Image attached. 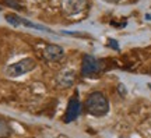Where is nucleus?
<instances>
[{
  "label": "nucleus",
  "mask_w": 151,
  "mask_h": 138,
  "mask_svg": "<svg viewBox=\"0 0 151 138\" xmlns=\"http://www.w3.org/2000/svg\"><path fill=\"white\" fill-rule=\"evenodd\" d=\"M11 135V126L0 117V138H9Z\"/></svg>",
  "instance_id": "nucleus-8"
},
{
  "label": "nucleus",
  "mask_w": 151,
  "mask_h": 138,
  "mask_svg": "<svg viewBox=\"0 0 151 138\" xmlns=\"http://www.w3.org/2000/svg\"><path fill=\"white\" fill-rule=\"evenodd\" d=\"M86 0H63V9L67 14H78L86 9Z\"/></svg>",
  "instance_id": "nucleus-5"
},
{
  "label": "nucleus",
  "mask_w": 151,
  "mask_h": 138,
  "mask_svg": "<svg viewBox=\"0 0 151 138\" xmlns=\"http://www.w3.org/2000/svg\"><path fill=\"white\" fill-rule=\"evenodd\" d=\"M6 21L9 22L10 25L13 27H18L20 25V16H17V14H6Z\"/></svg>",
  "instance_id": "nucleus-9"
},
{
  "label": "nucleus",
  "mask_w": 151,
  "mask_h": 138,
  "mask_svg": "<svg viewBox=\"0 0 151 138\" xmlns=\"http://www.w3.org/2000/svg\"><path fill=\"white\" fill-rule=\"evenodd\" d=\"M74 80H76V74L71 70H67V71L62 73L58 77V85H59L60 88H69V87L73 85Z\"/></svg>",
  "instance_id": "nucleus-7"
},
{
  "label": "nucleus",
  "mask_w": 151,
  "mask_h": 138,
  "mask_svg": "<svg viewBox=\"0 0 151 138\" xmlns=\"http://www.w3.org/2000/svg\"><path fill=\"white\" fill-rule=\"evenodd\" d=\"M4 3L7 6H10L13 9H21V6L18 3V0H4Z\"/></svg>",
  "instance_id": "nucleus-10"
},
{
  "label": "nucleus",
  "mask_w": 151,
  "mask_h": 138,
  "mask_svg": "<svg viewBox=\"0 0 151 138\" xmlns=\"http://www.w3.org/2000/svg\"><path fill=\"white\" fill-rule=\"evenodd\" d=\"M109 43H111V45L113 46V49H119V45L115 42V41H109Z\"/></svg>",
  "instance_id": "nucleus-11"
},
{
  "label": "nucleus",
  "mask_w": 151,
  "mask_h": 138,
  "mask_svg": "<svg viewBox=\"0 0 151 138\" xmlns=\"http://www.w3.org/2000/svg\"><path fill=\"white\" fill-rule=\"evenodd\" d=\"M105 1H108V3H119V1H122V0H105Z\"/></svg>",
  "instance_id": "nucleus-12"
},
{
  "label": "nucleus",
  "mask_w": 151,
  "mask_h": 138,
  "mask_svg": "<svg viewBox=\"0 0 151 138\" xmlns=\"http://www.w3.org/2000/svg\"><path fill=\"white\" fill-rule=\"evenodd\" d=\"M84 110L94 117H104L109 113V101L102 92L95 91L86 98Z\"/></svg>",
  "instance_id": "nucleus-1"
},
{
  "label": "nucleus",
  "mask_w": 151,
  "mask_h": 138,
  "mask_svg": "<svg viewBox=\"0 0 151 138\" xmlns=\"http://www.w3.org/2000/svg\"><path fill=\"white\" fill-rule=\"evenodd\" d=\"M80 113V102L77 99V96L71 98L70 102H69V106H67V110H66V116H65V122L70 123L73 122L74 119H77Z\"/></svg>",
  "instance_id": "nucleus-6"
},
{
  "label": "nucleus",
  "mask_w": 151,
  "mask_h": 138,
  "mask_svg": "<svg viewBox=\"0 0 151 138\" xmlns=\"http://www.w3.org/2000/svg\"><path fill=\"white\" fill-rule=\"evenodd\" d=\"M63 56H65V49L59 45L50 43L46 45L43 49V59L48 61H59L63 59Z\"/></svg>",
  "instance_id": "nucleus-4"
},
{
  "label": "nucleus",
  "mask_w": 151,
  "mask_h": 138,
  "mask_svg": "<svg viewBox=\"0 0 151 138\" xmlns=\"http://www.w3.org/2000/svg\"><path fill=\"white\" fill-rule=\"evenodd\" d=\"M99 71H101V61L94 56L86 54L81 63V73L87 77H92V75H97Z\"/></svg>",
  "instance_id": "nucleus-3"
},
{
  "label": "nucleus",
  "mask_w": 151,
  "mask_h": 138,
  "mask_svg": "<svg viewBox=\"0 0 151 138\" xmlns=\"http://www.w3.org/2000/svg\"><path fill=\"white\" fill-rule=\"evenodd\" d=\"M35 66H37V61L32 57H24L16 61V63L7 66L6 67V75L10 77V78H18V77L32 71L35 69Z\"/></svg>",
  "instance_id": "nucleus-2"
}]
</instances>
